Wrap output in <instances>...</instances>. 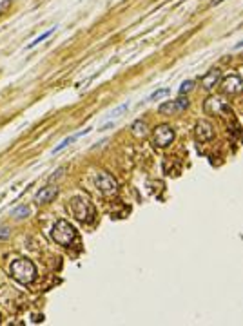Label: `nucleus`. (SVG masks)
Here are the masks:
<instances>
[{"label": "nucleus", "mask_w": 243, "mask_h": 326, "mask_svg": "<svg viewBox=\"0 0 243 326\" xmlns=\"http://www.w3.org/2000/svg\"><path fill=\"white\" fill-rule=\"evenodd\" d=\"M9 274L20 285H31L36 279V267L29 259H15L9 265Z\"/></svg>", "instance_id": "f257e3e1"}, {"label": "nucleus", "mask_w": 243, "mask_h": 326, "mask_svg": "<svg viewBox=\"0 0 243 326\" xmlns=\"http://www.w3.org/2000/svg\"><path fill=\"white\" fill-rule=\"evenodd\" d=\"M69 207H71L73 216H75L78 221H82V223H91V221L95 220V216H96L95 205H93L87 198H83V196H75V198L71 200V203H69Z\"/></svg>", "instance_id": "f03ea898"}, {"label": "nucleus", "mask_w": 243, "mask_h": 326, "mask_svg": "<svg viewBox=\"0 0 243 326\" xmlns=\"http://www.w3.org/2000/svg\"><path fill=\"white\" fill-rule=\"evenodd\" d=\"M51 237H53L54 243H58L60 247H69L75 241V237H77V230L67 220H58L53 225Z\"/></svg>", "instance_id": "7ed1b4c3"}, {"label": "nucleus", "mask_w": 243, "mask_h": 326, "mask_svg": "<svg viewBox=\"0 0 243 326\" xmlns=\"http://www.w3.org/2000/svg\"><path fill=\"white\" fill-rule=\"evenodd\" d=\"M95 183L104 196H113L118 192V181L107 172H98L95 176Z\"/></svg>", "instance_id": "20e7f679"}, {"label": "nucleus", "mask_w": 243, "mask_h": 326, "mask_svg": "<svg viewBox=\"0 0 243 326\" xmlns=\"http://www.w3.org/2000/svg\"><path fill=\"white\" fill-rule=\"evenodd\" d=\"M174 140V129L169 124H162L153 130V142L156 147H167Z\"/></svg>", "instance_id": "39448f33"}, {"label": "nucleus", "mask_w": 243, "mask_h": 326, "mask_svg": "<svg viewBox=\"0 0 243 326\" xmlns=\"http://www.w3.org/2000/svg\"><path fill=\"white\" fill-rule=\"evenodd\" d=\"M203 109H205V113L209 114H218V116L229 114V116H232L231 105H229L227 101L221 100V98H218V96H209L207 100H205V103H203Z\"/></svg>", "instance_id": "423d86ee"}, {"label": "nucleus", "mask_w": 243, "mask_h": 326, "mask_svg": "<svg viewBox=\"0 0 243 326\" xmlns=\"http://www.w3.org/2000/svg\"><path fill=\"white\" fill-rule=\"evenodd\" d=\"M189 107V100H187V96H180V98H176V100H171V101H165V103H162L160 107H158V113L160 114H178L182 113V111H185Z\"/></svg>", "instance_id": "0eeeda50"}, {"label": "nucleus", "mask_w": 243, "mask_h": 326, "mask_svg": "<svg viewBox=\"0 0 243 326\" xmlns=\"http://www.w3.org/2000/svg\"><path fill=\"white\" fill-rule=\"evenodd\" d=\"M219 89L223 95H238L243 89V82L240 75H229L225 80L219 82Z\"/></svg>", "instance_id": "6e6552de"}, {"label": "nucleus", "mask_w": 243, "mask_h": 326, "mask_svg": "<svg viewBox=\"0 0 243 326\" xmlns=\"http://www.w3.org/2000/svg\"><path fill=\"white\" fill-rule=\"evenodd\" d=\"M196 130V140L198 142H211L214 138V127L209 122H205V120H202V122H198L194 127Z\"/></svg>", "instance_id": "1a4fd4ad"}, {"label": "nucleus", "mask_w": 243, "mask_h": 326, "mask_svg": "<svg viewBox=\"0 0 243 326\" xmlns=\"http://www.w3.org/2000/svg\"><path fill=\"white\" fill-rule=\"evenodd\" d=\"M56 194H58V187L56 185H48V187L40 189L35 194V203L36 205H46V203L53 201Z\"/></svg>", "instance_id": "9d476101"}, {"label": "nucleus", "mask_w": 243, "mask_h": 326, "mask_svg": "<svg viewBox=\"0 0 243 326\" xmlns=\"http://www.w3.org/2000/svg\"><path fill=\"white\" fill-rule=\"evenodd\" d=\"M219 80H221V73H219V69H211L207 75H203V76L200 78V83H202V87L205 91H213L219 83Z\"/></svg>", "instance_id": "9b49d317"}, {"label": "nucleus", "mask_w": 243, "mask_h": 326, "mask_svg": "<svg viewBox=\"0 0 243 326\" xmlns=\"http://www.w3.org/2000/svg\"><path fill=\"white\" fill-rule=\"evenodd\" d=\"M89 130L91 129H83V130H80V132H77V134H73V136H69V138H65L64 142H60V145H56V147L53 149V154H58V152H62L65 147H69L71 143H75L78 140V138H82V136H85V134H89Z\"/></svg>", "instance_id": "f8f14e48"}, {"label": "nucleus", "mask_w": 243, "mask_h": 326, "mask_svg": "<svg viewBox=\"0 0 243 326\" xmlns=\"http://www.w3.org/2000/svg\"><path fill=\"white\" fill-rule=\"evenodd\" d=\"M131 130H133V134L136 138H145L149 132V127L145 122H142V120H136L135 124H133V127H131Z\"/></svg>", "instance_id": "ddd939ff"}, {"label": "nucleus", "mask_w": 243, "mask_h": 326, "mask_svg": "<svg viewBox=\"0 0 243 326\" xmlns=\"http://www.w3.org/2000/svg\"><path fill=\"white\" fill-rule=\"evenodd\" d=\"M129 107H131V101H125V103L118 105V107H116V109L113 111V113H109V116H107V118H109V122H114L116 118H120V116H122V114H124L125 111H129Z\"/></svg>", "instance_id": "4468645a"}, {"label": "nucleus", "mask_w": 243, "mask_h": 326, "mask_svg": "<svg viewBox=\"0 0 243 326\" xmlns=\"http://www.w3.org/2000/svg\"><path fill=\"white\" fill-rule=\"evenodd\" d=\"M11 216L15 218V220H24L26 216H29V208L26 207V205H20V207H17L15 210H13Z\"/></svg>", "instance_id": "2eb2a0df"}, {"label": "nucleus", "mask_w": 243, "mask_h": 326, "mask_svg": "<svg viewBox=\"0 0 243 326\" xmlns=\"http://www.w3.org/2000/svg\"><path fill=\"white\" fill-rule=\"evenodd\" d=\"M54 29H56V27H51V29H48V31H46V33H44V35H40V36H38V38H35V40H33V42H31V44H29V46H27V49L36 48V46H38L40 42H44V40H46V38H49V36L53 35Z\"/></svg>", "instance_id": "dca6fc26"}, {"label": "nucleus", "mask_w": 243, "mask_h": 326, "mask_svg": "<svg viewBox=\"0 0 243 326\" xmlns=\"http://www.w3.org/2000/svg\"><path fill=\"white\" fill-rule=\"evenodd\" d=\"M171 93V89H167V87H163V89H158V91H154L153 95L149 96L147 101H156V100H160V98H163V96H167Z\"/></svg>", "instance_id": "f3484780"}, {"label": "nucleus", "mask_w": 243, "mask_h": 326, "mask_svg": "<svg viewBox=\"0 0 243 326\" xmlns=\"http://www.w3.org/2000/svg\"><path fill=\"white\" fill-rule=\"evenodd\" d=\"M192 87H194V82H192V80H185V82H182V85H180L178 93L180 95H185V93H189Z\"/></svg>", "instance_id": "a211bd4d"}, {"label": "nucleus", "mask_w": 243, "mask_h": 326, "mask_svg": "<svg viewBox=\"0 0 243 326\" xmlns=\"http://www.w3.org/2000/svg\"><path fill=\"white\" fill-rule=\"evenodd\" d=\"M9 236H11V230H9L7 226H0V241L9 239Z\"/></svg>", "instance_id": "6ab92c4d"}, {"label": "nucleus", "mask_w": 243, "mask_h": 326, "mask_svg": "<svg viewBox=\"0 0 243 326\" xmlns=\"http://www.w3.org/2000/svg\"><path fill=\"white\" fill-rule=\"evenodd\" d=\"M64 172H65V167H60L58 171H56V172H53V176H51V178H49V179H51V181H54V179L62 178V174H64Z\"/></svg>", "instance_id": "aec40b11"}, {"label": "nucleus", "mask_w": 243, "mask_h": 326, "mask_svg": "<svg viewBox=\"0 0 243 326\" xmlns=\"http://www.w3.org/2000/svg\"><path fill=\"white\" fill-rule=\"evenodd\" d=\"M9 4H11V0H4V2H0V13L4 11V9L9 6Z\"/></svg>", "instance_id": "412c9836"}, {"label": "nucleus", "mask_w": 243, "mask_h": 326, "mask_svg": "<svg viewBox=\"0 0 243 326\" xmlns=\"http://www.w3.org/2000/svg\"><path fill=\"white\" fill-rule=\"evenodd\" d=\"M221 2H225V0H213L211 6H218V4H221Z\"/></svg>", "instance_id": "4be33fe9"}, {"label": "nucleus", "mask_w": 243, "mask_h": 326, "mask_svg": "<svg viewBox=\"0 0 243 326\" xmlns=\"http://www.w3.org/2000/svg\"><path fill=\"white\" fill-rule=\"evenodd\" d=\"M0 321H2V315H0Z\"/></svg>", "instance_id": "5701e85b"}]
</instances>
